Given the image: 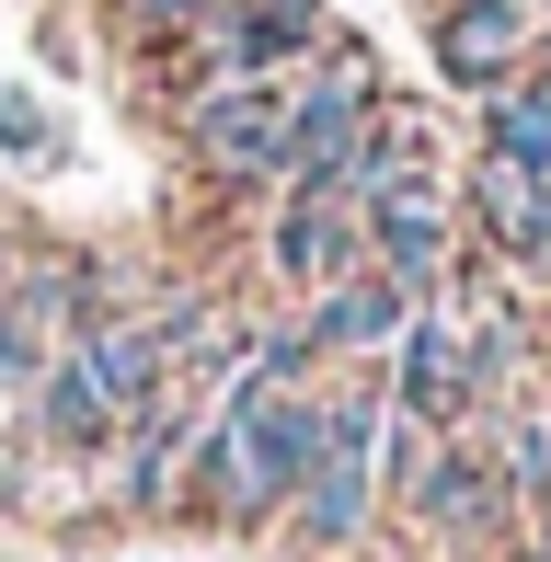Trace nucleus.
Segmentation results:
<instances>
[{
  "mask_svg": "<svg viewBox=\"0 0 551 562\" xmlns=\"http://www.w3.org/2000/svg\"><path fill=\"white\" fill-rule=\"evenodd\" d=\"M540 35H551V0H448L437 12V69L460 92H506L540 58Z\"/></svg>",
  "mask_w": 551,
  "mask_h": 562,
  "instance_id": "5",
  "label": "nucleus"
},
{
  "mask_svg": "<svg viewBox=\"0 0 551 562\" xmlns=\"http://www.w3.org/2000/svg\"><path fill=\"white\" fill-rule=\"evenodd\" d=\"M0 288H12V252H0Z\"/></svg>",
  "mask_w": 551,
  "mask_h": 562,
  "instance_id": "15",
  "label": "nucleus"
},
{
  "mask_svg": "<svg viewBox=\"0 0 551 562\" xmlns=\"http://www.w3.org/2000/svg\"><path fill=\"white\" fill-rule=\"evenodd\" d=\"M357 265H368V218L345 207V195H276V218H265V276H276V288L322 299L334 276H357Z\"/></svg>",
  "mask_w": 551,
  "mask_h": 562,
  "instance_id": "7",
  "label": "nucleus"
},
{
  "mask_svg": "<svg viewBox=\"0 0 551 562\" xmlns=\"http://www.w3.org/2000/svg\"><path fill=\"white\" fill-rule=\"evenodd\" d=\"M414 311H425V299H403L380 265H357V276H334V288L299 311V334H311L322 368H391V345L414 334Z\"/></svg>",
  "mask_w": 551,
  "mask_h": 562,
  "instance_id": "6",
  "label": "nucleus"
},
{
  "mask_svg": "<svg viewBox=\"0 0 551 562\" xmlns=\"http://www.w3.org/2000/svg\"><path fill=\"white\" fill-rule=\"evenodd\" d=\"M380 437H391V391H380V368H368L357 391H334V448H322V471L288 494V528H299L311 562H345L380 528Z\"/></svg>",
  "mask_w": 551,
  "mask_h": 562,
  "instance_id": "1",
  "label": "nucleus"
},
{
  "mask_svg": "<svg viewBox=\"0 0 551 562\" xmlns=\"http://www.w3.org/2000/svg\"><path fill=\"white\" fill-rule=\"evenodd\" d=\"M288 92L299 81H207V92H184L195 161L218 184H241V195H276V172H288Z\"/></svg>",
  "mask_w": 551,
  "mask_h": 562,
  "instance_id": "3",
  "label": "nucleus"
},
{
  "mask_svg": "<svg viewBox=\"0 0 551 562\" xmlns=\"http://www.w3.org/2000/svg\"><path fill=\"white\" fill-rule=\"evenodd\" d=\"M0 149H46V115L35 104H0Z\"/></svg>",
  "mask_w": 551,
  "mask_h": 562,
  "instance_id": "13",
  "label": "nucleus"
},
{
  "mask_svg": "<svg viewBox=\"0 0 551 562\" xmlns=\"http://www.w3.org/2000/svg\"><path fill=\"white\" fill-rule=\"evenodd\" d=\"M23 414H35V437L58 448V459H104L115 437H127V414H115V402L92 391V368H81L69 345L46 356V379H35V402H23Z\"/></svg>",
  "mask_w": 551,
  "mask_h": 562,
  "instance_id": "9",
  "label": "nucleus"
},
{
  "mask_svg": "<svg viewBox=\"0 0 551 562\" xmlns=\"http://www.w3.org/2000/svg\"><path fill=\"white\" fill-rule=\"evenodd\" d=\"M517 528H529L517 551H529V562H551V482H540V494H517Z\"/></svg>",
  "mask_w": 551,
  "mask_h": 562,
  "instance_id": "12",
  "label": "nucleus"
},
{
  "mask_svg": "<svg viewBox=\"0 0 551 562\" xmlns=\"http://www.w3.org/2000/svg\"><path fill=\"white\" fill-rule=\"evenodd\" d=\"M471 229H483L506 265L551 276V172L506 161V149H471Z\"/></svg>",
  "mask_w": 551,
  "mask_h": 562,
  "instance_id": "8",
  "label": "nucleus"
},
{
  "mask_svg": "<svg viewBox=\"0 0 551 562\" xmlns=\"http://www.w3.org/2000/svg\"><path fill=\"white\" fill-rule=\"evenodd\" d=\"M322 35H334V0H218L172 58L195 69V92L207 81H299L322 58Z\"/></svg>",
  "mask_w": 551,
  "mask_h": 562,
  "instance_id": "2",
  "label": "nucleus"
},
{
  "mask_svg": "<svg viewBox=\"0 0 551 562\" xmlns=\"http://www.w3.org/2000/svg\"><path fill=\"white\" fill-rule=\"evenodd\" d=\"M483 149H506V161L551 172V58H529L506 92H483Z\"/></svg>",
  "mask_w": 551,
  "mask_h": 562,
  "instance_id": "10",
  "label": "nucleus"
},
{
  "mask_svg": "<svg viewBox=\"0 0 551 562\" xmlns=\"http://www.w3.org/2000/svg\"><path fill=\"white\" fill-rule=\"evenodd\" d=\"M104 12H115V35H127V46H149V58H172V46H184L195 23L218 12V0H104Z\"/></svg>",
  "mask_w": 551,
  "mask_h": 562,
  "instance_id": "11",
  "label": "nucleus"
},
{
  "mask_svg": "<svg viewBox=\"0 0 551 562\" xmlns=\"http://www.w3.org/2000/svg\"><path fill=\"white\" fill-rule=\"evenodd\" d=\"M12 414H23V391H12V379H0V425H12Z\"/></svg>",
  "mask_w": 551,
  "mask_h": 562,
  "instance_id": "14",
  "label": "nucleus"
},
{
  "mask_svg": "<svg viewBox=\"0 0 551 562\" xmlns=\"http://www.w3.org/2000/svg\"><path fill=\"white\" fill-rule=\"evenodd\" d=\"M357 218H368V265H380L403 299H448V276H460V195H448L437 172L368 195Z\"/></svg>",
  "mask_w": 551,
  "mask_h": 562,
  "instance_id": "4",
  "label": "nucleus"
}]
</instances>
